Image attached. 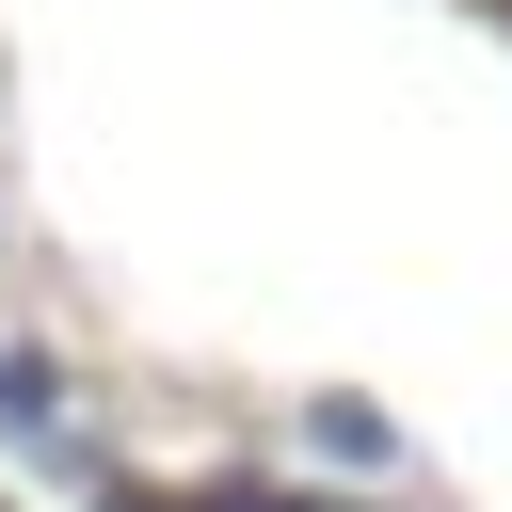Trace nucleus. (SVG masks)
<instances>
[{"label":"nucleus","mask_w":512,"mask_h":512,"mask_svg":"<svg viewBox=\"0 0 512 512\" xmlns=\"http://www.w3.org/2000/svg\"><path fill=\"white\" fill-rule=\"evenodd\" d=\"M0 448H64V368L48 352H0Z\"/></svg>","instance_id":"1"},{"label":"nucleus","mask_w":512,"mask_h":512,"mask_svg":"<svg viewBox=\"0 0 512 512\" xmlns=\"http://www.w3.org/2000/svg\"><path fill=\"white\" fill-rule=\"evenodd\" d=\"M192 512H352V496H304V480H208Z\"/></svg>","instance_id":"2"},{"label":"nucleus","mask_w":512,"mask_h":512,"mask_svg":"<svg viewBox=\"0 0 512 512\" xmlns=\"http://www.w3.org/2000/svg\"><path fill=\"white\" fill-rule=\"evenodd\" d=\"M96 512H192V496H144V480H112V496H96Z\"/></svg>","instance_id":"3"}]
</instances>
